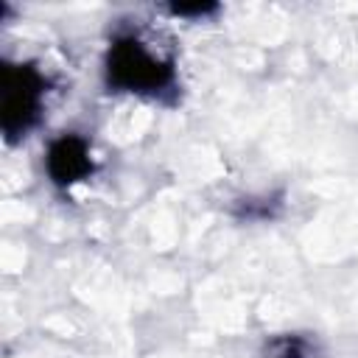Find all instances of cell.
Returning <instances> with one entry per match:
<instances>
[{
  "label": "cell",
  "mask_w": 358,
  "mask_h": 358,
  "mask_svg": "<svg viewBox=\"0 0 358 358\" xmlns=\"http://www.w3.org/2000/svg\"><path fill=\"white\" fill-rule=\"evenodd\" d=\"M263 358H310V344L299 336H280L266 344Z\"/></svg>",
  "instance_id": "4"
},
{
  "label": "cell",
  "mask_w": 358,
  "mask_h": 358,
  "mask_svg": "<svg viewBox=\"0 0 358 358\" xmlns=\"http://www.w3.org/2000/svg\"><path fill=\"white\" fill-rule=\"evenodd\" d=\"M45 168H48L50 182L59 187H70L81 182L84 176L92 173V154H90L87 140L78 134H62L59 140L48 145Z\"/></svg>",
  "instance_id": "3"
},
{
  "label": "cell",
  "mask_w": 358,
  "mask_h": 358,
  "mask_svg": "<svg viewBox=\"0 0 358 358\" xmlns=\"http://www.w3.org/2000/svg\"><path fill=\"white\" fill-rule=\"evenodd\" d=\"M45 87V76L31 64L3 67V131L8 140L25 137L28 129L39 120L48 92Z\"/></svg>",
  "instance_id": "2"
},
{
  "label": "cell",
  "mask_w": 358,
  "mask_h": 358,
  "mask_svg": "<svg viewBox=\"0 0 358 358\" xmlns=\"http://www.w3.org/2000/svg\"><path fill=\"white\" fill-rule=\"evenodd\" d=\"M103 76L106 87L115 92L157 98L176 84V62L154 39L140 31H126L109 42Z\"/></svg>",
  "instance_id": "1"
}]
</instances>
